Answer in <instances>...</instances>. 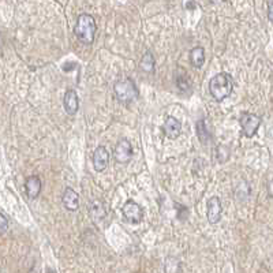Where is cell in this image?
<instances>
[{
	"instance_id": "cell-1",
	"label": "cell",
	"mask_w": 273,
	"mask_h": 273,
	"mask_svg": "<svg viewBox=\"0 0 273 273\" xmlns=\"http://www.w3.org/2000/svg\"><path fill=\"white\" fill-rule=\"evenodd\" d=\"M234 90V79L228 72L216 74L209 82V92L216 101L226 100L232 95Z\"/></svg>"
},
{
	"instance_id": "cell-2",
	"label": "cell",
	"mask_w": 273,
	"mask_h": 273,
	"mask_svg": "<svg viewBox=\"0 0 273 273\" xmlns=\"http://www.w3.org/2000/svg\"><path fill=\"white\" fill-rule=\"evenodd\" d=\"M97 30L95 18L89 14H81L77 19V25L74 28V34L83 44H92L95 41V34Z\"/></svg>"
},
{
	"instance_id": "cell-3",
	"label": "cell",
	"mask_w": 273,
	"mask_h": 273,
	"mask_svg": "<svg viewBox=\"0 0 273 273\" xmlns=\"http://www.w3.org/2000/svg\"><path fill=\"white\" fill-rule=\"evenodd\" d=\"M113 90H115V95L118 97V100L125 102V104H130L133 101H136L139 96L136 85L130 78L116 81L113 85Z\"/></svg>"
},
{
	"instance_id": "cell-4",
	"label": "cell",
	"mask_w": 273,
	"mask_h": 273,
	"mask_svg": "<svg viewBox=\"0 0 273 273\" xmlns=\"http://www.w3.org/2000/svg\"><path fill=\"white\" fill-rule=\"evenodd\" d=\"M240 127H242V133H243L244 136L247 138H251L257 134V131L261 126V118L255 113L244 112L242 116H240Z\"/></svg>"
},
{
	"instance_id": "cell-5",
	"label": "cell",
	"mask_w": 273,
	"mask_h": 273,
	"mask_svg": "<svg viewBox=\"0 0 273 273\" xmlns=\"http://www.w3.org/2000/svg\"><path fill=\"white\" fill-rule=\"evenodd\" d=\"M122 212H123V216H125V219L129 221V223H141L143 219V210L142 208L136 204V202L129 201L126 202L125 205H123V208H122Z\"/></svg>"
},
{
	"instance_id": "cell-6",
	"label": "cell",
	"mask_w": 273,
	"mask_h": 273,
	"mask_svg": "<svg viewBox=\"0 0 273 273\" xmlns=\"http://www.w3.org/2000/svg\"><path fill=\"white\" fill-rule=\"evenodd\" d=\"M113 157L115 160L120 163V164H126L131 160L133 157V146L127 139H120L116 146H115V152H113Z\"/></svg>"
},
{
	"instance_id": "cell-7",
	"label": "cell",
	"mask_w": 273,
	"mask_h": 273,
	"mask_svg": "<svg viewBox=\"0 0 273 273\" xmlns=\"http://www.w3.org/2000/svg\"><path fill=\"white\" fill-rule=\"evenodd\" d=\"M223 214V206L219 197H212L208 201V220L210 224H217Z\"/></svg>"
},
{
	"instance_id": "cell-8",
	"label": "cell",
	"mask_w": 273,
	"mask_h": 273,
	"mask_svg": "<svg viewBox=\"0 0 273 273\" xmlns=\"http://www.w3.org/2000/svg\"><path fill=\"white\" fill-rule=\"evenodd\" d=\"M182 131V123L179 122L178 119L173 118V116H167L166 122L163 125V133L167 138H171V139H175L178 138L179 134Z\"/></svg>"
},
{
	"instance_id": "cell-9",
	"label": "cell",
	"mask_w": 273,
	"mask_h": 273,
	"mask_svg": "<svg viewBox=\"0 0 273 273\" xmlns=\"http://www.w3.org/2000/svg\"><path fill=\"white\" fill-rule=\"evenodd\" d=\"M109 163V153L104 146H99L93 153V167L97 172H102Z\"/></svg>"
},
{
	"instance_id": "cell-10",
	"label": "cell",
	"mask_w": 273,
	"mask_h": 273,
	"mask_svg": "<svg viewBox=\"0 0 273 273\" xmlns=\"http://www.w3.org/2000/svg\"><path fill=\"white\" fill-rule=\"evenodd\" d=\"M63 105H65L66 112L68 115H74L78 111L79 107V100H78V96L75 93V90H67L63 99Z\"/></svg>"
},
{
	"instance_id": "cell-11",
	"label": "cell",
	"mask_w": 273,
	"mask_h": 273,
	"mask_svg": "<svg viewBox=\"0 0 273 273\" xmlns=\"http://www.w3.org/2000/svg\"><path fill=\"white\" fill-rule=\"evenodd\" d=\"M25 190L30 200H34L41 191V180L38 176H29L25 182Z\"/></svg>"
},
{
	"instance_id": "cell-12",
	"label": "cell",
	"mask_w": 273,
	"mask_h": 273,
	"mask_svg": "<svg viewBox=\"0 0 273 273\" xmlns=\"http://www.w3.org/2000/svg\"><path fill=\"white\" fill-rule=\"evenodd\" d=\"M62 201H63V205H65V208L67 210L74 212V210H77L79 208V196L72 189H70V187L66 189Z\"/></svg>"
},
{
	"instance_id": "cell-13",
	"label": "cell",
	"mask_w": 273,
	"mask_h": 273,
	"mask_svg": "<svg viewBox=\"0 0 273 273\" xmlns=\"http://www.w3.org/2000/svg\"><path fill=\"white\" fill-rule=\"evenodd\" d=\"M89 213L90 216L96 220V221H100V220L105 219L107 212H105V206L100 200H93L89 202Z\"/></svg>"
},
{
	"instance_id": "cell-14",
	"label": "cell",
	"mask_w": 273,
	"mask_h": 273,
	"mask_svg": "<svg viewBox=\"0 0 273 273\" xmlns=\"http://www.w3.org/2000/svg\"><path fill=\"white\" fill-rule=\"evenodd\" d=\"M190 62L196 68H201L204 63H205V51H204V48L196 47L191 49Z\"/></svg>"
},
{
	"instance_id": "cell-15",
	"label": "cell",
	"mask_w": 273,
	"mask_h": 273,
	"mask_svg": "<svg viewBox=\"0 0 273 273\" xmlns=\"http://www.w3.org/2000/svg\"><path fill=\"white\" fill-rule=\"evenodd\" d=\"M197 136H198V139H200V142L202 145H208L209 141L212 139V136L209 134L208 129H206V123H205L204 119L197 123Z\"/></svg>"
},
{
	"instance_id": "cell-16",
	"label": "cell",
	"mask_w": 273,
	"mask_h": 273,
	"mask_svg": "<svg viewBox=\"0 0 273 273\" xmlns=\"http://www.w3.org/2000/svg\"><path fill=\"white\" fill-rule=\"evenodd\" d=\"M139 68L145 72H153L155 70V58L152 52H145L139 62Z\"/></svg>"
},
{
	"instance_id": "cell-17",
	"label": "cell",
	"mask_w": 273,
	"mask_h": 273,
	"mask_svg": "<svg viewBox=\"0 0 273 273\" xmlns=\"http://www.w3.org/2000/svg\"><path fill=\"white\" fill-rule=\"evenodd\" d=\"M176 85H178V88L182 90V92H190L191 89L190 77H189L183 70H180V74H178V77H176Z\"/></svg>"
},
{
	"instance_id": "cell-18",
	"label": "cell",
	"mask_w": 273,
	"mask_h": 273,
	"mask_svg": "<svg viewBox=\"0 0 273 273\" xmlns=\"http://www.w3.org/2000/svg\"><path fill=\"white\" fill-rule=\"evenodd\" d=\"M166 273H180V262L175 257H168L166 260Z\"/></svg>"
},
{
	"instance_id": "cell-19",
	"label": "cell",
	"mask_w": 273,
	"mask_h": 273,
	"mask_svg": "<svg viewBox=\"0 0 273 273\" xmlns=\"http://www.w3.org/2000/svg\"><path fill=\"white\" fill-rule=\"evenodd\" d=\"M216 159L219 163H226L230 159V149L226 145H220L216 148Z\"/></svg>"
},
{
	"instance_id": "cell-20",
	"label": "cell",
	"mask_w": 273,
	"mask_h": 273,
	"mask_svg": "<svg viewBox=\"0 0 273 273\" xmlns=\"http://www.w3.org/2000/svg\"><path fill=\"white\" fill-rule=\"evenodd\" d=\"M7 230H8V221L4 214L0 213V234H4Z\"/></svg>"
},
{
	"instance_id": "cell-21",
	"label": "cell",
	"mask_w": 273,
	"mask_h": 273,
	"mask_svg": "<svg viewBox=\"0 0 273 273\" xmlns=\"http://www.w3.org/2000/svg\"><path fill=\"white\" fill-rule=\"evenodd\" d=\"M268 18L273 24V0H268Z\"/></svg>"
},
{
	"instance_id": "cell-22",
	"label": "cell",
	"mask_w": 273,
	"mask_h": 273,
	"mask_svg": "<svg viewBox=\"0 0 273 273\" xmlns=\"http://www.w3.org/2000/svg\"><path fill=\"white\" fill-rule=\"evenodd\" d=\"M269 193H271V196L273 197V182L269 184Z\"/></svg>"
},
{
	"instance_id": "cell-23",
	"label": "cell",
	"mask_w": 273,
	"mask_h": 273,
	"mask_svg": "<svg viewBox=\"0 0 273 273\" xmlns=\"http://www.w3.org/2000/svg\"><path fill=\"white\" fill-rule=\"evenodd\" d=\"M213 1H216V3H220V1H226V0H213Z\"/></svg>"
}]
</instances>
